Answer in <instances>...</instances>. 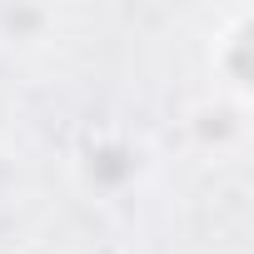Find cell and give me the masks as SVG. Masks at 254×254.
Masks as SVG:
<instances>
[{
	"mask_svg": "<svg viewBox=\"0 0 254 254\" xmlns=\"http://www.w3.org/2000/svg\"><path fill=\"white\" fill-rule=\"evenodd\" d=\"M244 25H249V15L239 10V15H234V30L224 35V45H229L234 55H244ZM224 80L234 85V100L244 105V90H249V70H239V65H224Z\"/></svg>",
	"mask_w": 254,
	"mask_h": 254,
	"instance_id": "obj_1",
	"label": "cell"
}]
</instances>
